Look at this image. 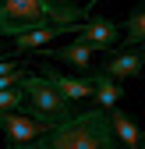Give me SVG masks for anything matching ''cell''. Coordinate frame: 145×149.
<instances>
[{"label":"cell","mask_w":145,"mask_h":149,"mask_svg":"<svg viewBox=\"0 0 145 149\" xmlns=\"http://www.w3.org/2000/svg\"><path fill=\"white\" fill-rule=\"evenodd\" d=\"M110 121H113L117 139L128 146V149H145V132L135 124V117H131V114H124V110H110Z\"/></svg>","instance_id":"11"},{"label":"cell","mask_w":145,"mask_h":149,"mask_svg":"<svg viewBox=\"0 0 145 149\" xmlns=\"http://www.w3.org/2000/svg\"><path fill=\"white\" fill-rule=\"evenodd\" d=\"M0 128H4V139H7V146H11V149L32 146L35 139H43V135L50 132L43 121H35V117H28V114H11Z\"/></svg>","instance_id":"4"},{"label":"cell","mask_w":145,"mask_h":149,"mask_svg":"<svg viewBox=\"0 0 145 149\" xmlns=\"http://www.w3.org/2000/svg\"><path fill=\"white\" fill-rule=\"evenodd\" d=\"M21 110H25V89H21V82L11 85V89H0V124H4L11 114H21Z\"/></svg>","instance_id":"12"},{"label":"cell","mask_w":145,"mask_h":149,"mask_svg":"<svg viewBox=\"0 0 145 149\" xmlns=\"http://www.w3.org/2000/svg\"><path fill=\"white\" fill-rule=\"evenodd\" d=\"M85 25V22H81ZM81 25H46V29H32V32H21V36H14L11 39V46H14V53L21 57V53H28V50H39V46H46L53 36H78V29Z\"/></svg>","instance_id":"8"},{"label":"cell","mask_w":145,"mask_h":149,"mask_svg":"<svg viewBox=\"0 0 145 149\" xmlns=\"http://www.w3.org/2000/svg\"><path fill=\"white\" fill-rule=\"evenodd\" d=\"M35 149H128V146L117 139L110 110L88 107L75 110L67 121L50 128L43 139H35Z\"/></svg>","instance_id":"1"},{"label":"cell","mask_w":145,"mask_h":149,"mask_svg":"<svg viewBox=\"0 0 145 149\" xmlns=\"http://www.w3.org/2000/svg\"><path fill=\"white\" fill-rule=\"evenodd\" d=\"M85 78L92 82V96H96V107L103 110H117L120 96H124V82L110 78L103 68H92V71H85Z\"/></svg>","instance_id":"7"},{"label":"cell","mask_w":145,"mask_h":149,"mask_svg":"<svg viewBox=\"0 0 145 149\" xmlns=\"http://www.w3.org/2000/svg\"><path fill=\"white\" fill-rule=\"evenodd\" d=\"M88 22V7L75 0H0V36L32 32L46 25H81Z\"/></svg>","instance_id":"2"},{"label":"cell","mask_w":145,"mask_h":149,"mask_svg":"<svg viewBox=\"0 0 145 149\" xmlns=\"http://www.w3.org/2000/svg\"><path fill=\"white\" fill-rule=\"evenodd\" d=\"M103 71L110 74V78L117 82H128V78H138V74H145V50H117L110 61L103 64Z\"/></svg>","instance_id":"6"},{"label":"cell","mask_w":145,"mask_h":149,"mask_svg":"<svg viewBox=\"0 0 145 149\" xmlns=\"http://www.w3.org/2000/svg\"><path fill=\"white\" fill-rule=\"evenodd\" d=\"M39 74H46V78L57 85V89L64 92L71 103H78V100H88V96H92V82H88V78H75V74H64V71H57L53 64H43V68H39Z\"/></svg>","instance_id":"10"},{"label":"cell","mask_w":145,"mask_h":149,"mask_svg":"<svg viewBox=\"0 0 145 149\" xmlns=\"http://www.w3.org/2000/svg\"><path fill=\"white\" fill-rule=\"evenodd\" d=\"M78 39L96 46V50H117V43L124 39V32L117 22H110V18H88V22L78 29Z\"/></svg>","instance_id":"5"},{"label":"cell","mask_w":145,"mask_h":149,"mask_svg":"<svg viewBox=\"0 0 145 149\" xmlns=\"http://www.w3.org/2000/svg\"><path fill=\"white\" fill-rule=\"evenodd\" d=\"M142 43H145V4L128 18V29H124V46H142Z\"/></svg>","instance_id":"13"},{"label":"cell","mask_w":145,"mask_h":149,"mask_svg":"<svg viewBox=\"0 0 145 149\" xmlns=\"http://www.w3.org/2000/svg\"><path fill=\"white\" fill-rule=\"evenodd\" d=\"M43 57H46V61H64L67 68H78V71H92V61H96V46H88V43H81V39H71L67 46L46 50Z\"/></svg>","instance_id":"9"},{"label":"cell","mask_w":145,"mask_h":149,"mask_svg":"<svg viewBox=\"0 0 145 149\" xmlns=\"http://www.w3.org/2000/svg\"><path fill=\"white\" fill-rule=\"evenodd\" d=\"M96 4H103V0H88V4H85V7H96Z\"/></svg>","instance_id":"15"},{"label":"cell","mask_w":145,"mask_h":149,"mask_svg":"<svg viewBox=\"0 0 145 149\" xmlns=\"http://www.w3.org/2000/svg\"><path fill=\"white\" fill-rule=\"evenodd\" d=\"M7 50H11L7 43H0V61H4V57H7Z\"/></svg>","instance_id":"14"},{"label":"cell","mask_w":145,"mask_h":149,"mask_svg":"<svg viewBox=\"0 0 145 149\" xmlns=\"http://www.w3.org/2000/svg\"><path fill=\"white\" fill-rule=\"evenodd\" d=\"M21 89H25V114L35 117V121H43L46 128H57L60 121H67L75 114L71 100L46 78V74H25Z\"/></svg>","instance_id":"3"},{"label":"cell","mask_w":145,"mask_h":149,"mask_svg":"<svg viewBox=\"0 0 145 149\" xmlns=\"http://www.w3.org/2000/svg\"><path fill=\"white\" fill-rule=\"evenodd\" d=\"M142 50H145V43H142Z\"/></svg>","instance_id":"16"}]
</instances>
